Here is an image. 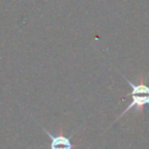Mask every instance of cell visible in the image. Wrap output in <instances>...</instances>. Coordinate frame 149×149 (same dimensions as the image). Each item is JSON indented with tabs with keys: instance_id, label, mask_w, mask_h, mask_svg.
Here are the masks:
<instances>
[{
	"instance_id": "6da1fadb",
	"label": "cell",
	"mask_w": 149,
	"mask_h": 149,
	"mask_svg": "<svg viewBox=\"0 0 149 149\" xmlns=\"http://www.w3.org/2000/svg\"><path fill=\"white\" fill-rule=\"evenodd\" d=\"M125 80L129 84L132 92H130V97H132V101L129 102V105L125 108V111L118 116L116 120H119L120 118H122L127 112H129L130 109L135 108L137 111H141L144 106H149V86L143 81V79H140V83H133L130 81L128 78H126L123 74H121ZM115 120V121H116Z\"/></svg>"
},
{
	"instance_id": "7a4b0ae2",
	"label": "cell",
	"mask_w": 149,
	"mask_h": 149,
	"mask_svg": "<svg viewBox=\"0 0 149 149\" xmlns=\"http://www.w3.org/2000/svg\"><path fill=\"white\" fill-rule=\"evenodd\" d=\"M43 130L49 136V139L51 140L50 149H72V143H71V141L68 136H65V135H52L45 128H43Z\"/></svg>"
}]
</instances>
